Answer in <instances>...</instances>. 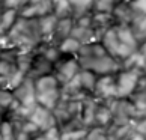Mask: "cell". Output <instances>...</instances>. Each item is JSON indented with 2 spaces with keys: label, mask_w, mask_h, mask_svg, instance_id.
<instances>
[{
  "label": "cell",
  "mask_w": 146,
  "mask_h": 140,
  "mask_svg": "<svg viewBox=\"0 0 146 140\" xmlns=\"http://www.w3.org/2000/svg\"><path fill=\"white\" fill-rule=\"evenodd\" d=\"M14 18H15V12L14 11H6V12L3 14V17H2V21H0V26H2L3 29H8L11 27V24L14 23Z\"/></svg>",
  "instance_id": "cell-9"
},
{
  "label": "cell",
  "mask_w": 146,
  "mask_h": 140,
  "mask_svg": "<svg viewBox=\"0 0 146 140\" xmlns=\"http://www.w3.org/2000/svg\"><path fill=\"white\" fill-rule=\"evenodd\" d=\"M140 80V72L137 69H127L119 74L117 82H116V96L125 98L129 96L136 90Z\"/></svg>",
  "instance_id": "cell-2"
},
{
  "label": "cell",
  "mask_w": 146,
  "mask_h": 140,
  "mask_svg": "<svg viewBox=\"0 0 146 140\" xmlns=\"http://www.w3.org/2000/svg\"><path fill=\"white\" fill-rule=\"evenodd\" d=\"M80 84L86 89L95 88V75L90 74V72H83L80 75Z\"/></svg>",
  "instance_id": "cell-8"
},
{
  "label": "cell",
  "mask_w": 146,
  "mask_h": 140,
  "mask_svg": "<svg viewBox=\"0 0 146 140\" xmlns=\"http://www.w3.org/2000/svg\"><path fill=\"white\" fill-rule=\"evenodd\" d=\"M117 39L122 42V44H125V45H128V47H131V48H134L136 47V44H137V41H136V36L133 35V32L129 30V29H127V27H121L117 30Z\"/></svg>",
  "instance_id": "cell-5"
},
{
  "label": "cell",
  "mask_w": 146,
  "mask_h": 140,
  "mask_svg": "<svg viewBox=\"0 0 146 140\" xmlns=\"http://www.w3.org/2000/svg\"><path fill=\"white\" fill-rule=\"evenodd\" d=\"M78 48H80V42L75 39V38H66L60 45V50L65 51V53H74V51H77Z\"/></svg>",
  "instance_id": "cell-6"
},
{
  "label": "cell",
  "mask_w": 146,
  "mask_h": 140,
  "mask_svg": "<svg viewBox=\"0 0 146 140\" xmlns=\"http://www.w3.org/2000/svg\"><path fill=\"white\" fill-rule=\"evenodd\" d=\"M133 8L136 11H139V12H142V14L146 15V0H134Z\"/></svg>",
  "instance_id": "cell-15"
},
{
  "label": "cell",
  "mask_w": 146,
  "mask_h": 140,
  "mask_svg": "<svg viewBox=\"0 0 146 140\" xmlns=\"http://www.w3.org/2000/svg\"><path fill=\"white\" fill-rule=\"evenodd\" d=\"M35 140H60L59 139V133L54 127L50 128V130H47V133L44 134V136H41V137H38Z\"/></svg>",
  "instance_id": "cell-11"
},
{
  "label": "cell",
  "mask_w": 146,
  "mask_h": 140,
  "mask_svg": "<svg viewBox=\"0 0 146 140\" xmlns=\"http://www.w3.org/2000/svg\"><path fill=\"white\" fill-rule=\"evenodd\" d=\"M11 103H12V95L8 92H0V105L8 107Z\"/></svg>",
  "instance_id": "cell-14"
},
{
  "label": "cell",
  "mask_w": 146,
  "mask_h": 140,
  "mask_svg": "<svg viewBox=\"0 0 146 140\" xmlns=\"http://www.w3.org/2000/svg\"><path fill=\"white\" fill-rule=\"evenodd\" d=\"M75 71H77V65H75V62H66L60 68V75H63L66 80H71L74 77Z\"/></svg>",
  "instance_id": "cell-7"
},
{
  "label": "cell",
  "mask_w": 146,
  "mask_h": 140,
  "mask_svg": "<svg viewBox=\"0 0 146 140\" xmlns=\"http://www.w3.org/2000/svg\"><path fill=\"white\" fill-rule=\"evenodd\" d=\"M54 24H56V21L53 17H48V18H44L41 21V26H42V32H47V33H50V32L53 30V27H54Z\"/></svg>",
  "instance_id": "cell-12"
},
{
  "label": "cell",
  "mask_w": 146,
  "mask_h": 140,
  "mask_svg": "<svg viewBox=\"0 0 146 140\" xmlns=\"http://www.w3.org/2000/svg\"><path fill=\"white\" fill-rule=\"evenodd\" d=\"M56 2V8H57V14L59 15H63L68 12V8H69V0H54Z\"/></svg>",
  "instance_id": "cell-13"
},
{
  "label": "cell",
  "mask_w": 146,
  "mask_h": 140,
  "mask_svg": "<svg viewBox=\"0 0 146 140\" xmlns=\"http://www.w3.org/2000/svg\"><path fill=\"white\" fill-rule=\"evenodd\" d=\"M30 121L36 127V128H47V130H50V128H53V123H54V119H53V116L50 115V111H48V109H45V107H36L35 110L30 111Z\"/></svg>",
  "instance_id": "cell-3"
},
{
  "label": "cell",
  "mask_w": 146,
  "mask_h": 140,
  "mask_svg": "<svg viewBox=\"0 0 146 140\" xmlns=\"http://www.w3.org/2000/svg\"><path fill=\"white\" fill-rule=\"evenodd\" d=\"M71 3H74L75 6H88L92 0H69Z\"/></svg>",
  "instance_id": "cell-17"
},
{
  "label": "cell",
  "mask_w": 146,
  "mask_h": 140,
  "mask_svg": "<svg viewBox=\"0 0 146 140\" xmlns=\"http://www.w3.org/2000/svg\"><path fill=\"white\" fill-rule=\"evenodd\" d=\"M35 92L36 100L39 104L45 109H53L59 98V89H57V80L51 75H44L38 78L35 83Z\"/></svg>",
  "instance_id": "cell-1"
},
{
  "label": "cell",
  "mask_w": 146,
  "mask_h": 140,
  "mask_svg": "<svg viewBox=\"0 0 146 140\" xmlns=\"http://www.w3.org/2000/svg\"><path fill=\"white\" fill-rule=\"evenodd\" d=\"M96 89H98V92L101 95H104V96L116 95V83H113V80L110 77L102 78L101 82L96 84Z\"/></svg>",
  "instance_id": "cell-4"
},
{
  "label": "cell",
  "mask_w": 146,
  "mask_h": 140,
  "mask_svg": "<svg viewBox=\"0 0 146 140\" xmlns=\"http://www.w3.org/2000/svg\"><path fill=\"white\" fill-rule=\"evenodd\" d=\"M0 133H2L3 136V140H12V125H11L9 122H3L2 125H0Z\"/></svg>",
  "instance_id": "cell-10"
},
{
  "label": "cell",
  "mask_w": 146,
  "mask_h": 140,
  "mask_svg": "<svg viewBox=\"0 0 146 140\" xmlns=\"http://www.w3.org/2000/svg\"><path fill=\"white\" fill-rule=\"evenodd\" d=\"M0 72L3 75H11V65L6 62H0Z\"/></svg>",
  "instance_id": "cell-16"
}]
</instances>
